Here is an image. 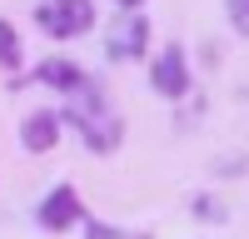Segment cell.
Here are the masks:
<instances>
[{"mask_svg": "<svg viewBox=\"0 0 249 239\" xmlns=\"http://www.w3.org/2000/svg\"><path fill=\"white\" fill-rule=\"evenodd\" d=\"M35 80H40V85H50V90H60V95H75L80 85H85V70L70 65V60H60V55H50V60H40V65H35Z\"/></svg>", "mask_w": 249, "mask_h": 239, "instance_id": "cell-6", "label": "cell"}, {"mask_svg": "<svg viewBox=\"0 0 249 239\" xmlns=\"http://www.w3.org/2000/svg\"><path fill=\"white\" fill-rule=\"evenodd\" d=\"M150 85H155V95H164V100H179L184 90H190V60H184V50H179V45H170V50L155 60Z\"/></svg>", "mask_w": 249, "mask_h": 239, "instance_id": "cell-5", "label": "cell"}, {"mask_svg": "<svg viewBox=\"0 0 249 239\" xmlns=\"http://www.w3.org/2000/svg\"><path fill=\"white\" fill-rule=\"evenodd\" d=\"M144 45H150V20H144L140 10H120L115 25L105 30V55L115 60V65H124V60H140Z\"/></svg>", "mask_w": 249, "mask_h": 239, "instance_id": "cell-3", "label": "cell"}, {"mask_svg": "<svg viewBox=\"0 0 249 239\" xmlns=\"http://www.w3.org/2000/svg\"><path fill=\"white\" fill-rule=\"evenodd\" d=\"M35 219L45 229H70V224H80L85 219V205H80V194H75V185H55L45 199H40V209H35Z\"/></svg>", "mask_w": 249, "mask_h": 239, "instance_id": "cell-4", "label": "cell"}, {"mask_svg": "<svg viewBox=\"0 0 249 239\" xmlns=\"http://www.w3.org/2000/svg\"><path fill=\"white\" fill-rule=\"evenodd\" d=\"M224 10H230V25L249 40V0H224Z\"/></svg>", "mask_w": 249, "mask_h": 239, "instance_id": "cell-9", "label": "cell"}, {"mask_svg": "<svg viewBox=\"0 0 249 239\" xmlns=\"http://www.w3.org/2000/svg\"><path fill=\"white\" fill-rule=\"evenodd\" d=\"M20 60H25V50H20V35L10 20H0V70H20Z\"/></svg>", "mask_w": 249, "mask_h": 239, "instance_id": "cell-8", "label": "cell"}, {"mask_svg": "<svg viewBox=\"0 0 249 239\" xmlns=\"http://www.w3.org/2000/svg\"><path fill=\"white\" fill-rule=\"evenodd\" d=\"M60 120H65V125H75L80 139H85L95 154H110L120 139H124V120H120V110L110 105V95H105V90H95V85H90V80L70 95V110L60 115Z\"/></svg>", "mask_w": 249, "mask_h": 239, "instance_id": "cell-1", "label": "cell"}, {"mask_svg": "<svg viewBox=\"0 0 249 239\" xmlns=\"http://www.w3.org/2000/svg\"><path fill=\"white\" fill-rule=\"evenodd\" d=\"M60 125H65V120L60 115H30L25 125H20V145H25L30 154H45V150H55V139H60Z\"/></svg>", "mask_w": 249, "mask_h": 239, "instance_id": "cell-7", "label": "cell"}, {"mask_svg": "<svg viewBox=\"0 0 249 239\" xmlns=\"http://www.w3.org/2000/svg\"><path fill=\"white\" fill-rule=\"evenodd\" d=\"M35 25L50 40H75L95 25V0H45L35 5Z\"/></svg>", "mask_w": 249, "mask_h": 239, "instance_id": "cell-2", "label": "cell"}, {"mask_svg": "<svg viewBox=\"0 0 249 239\" xmlns=\"http://www.w3.org/2000/svg\"><path fill=\"white\" fill-rule=\"evenodd\" d=\"M115 5H120V10H140L144 0H115Z\"/></svg>", "mask_w": 249, "mask_h": 239, "instance_id": "cell-10", "label": "cell"}]
</instances>
